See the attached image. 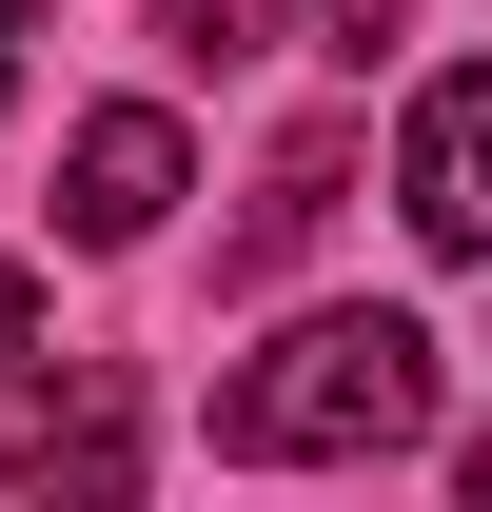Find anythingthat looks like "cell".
<instances>
[{"label":"cell","instance_id":"cell-1","mask_svg":"<svg viewBox=\"0 0 492 512\" xmlns=\"http://www.w3.org/2000/svg\"><path fill=\"white\" fill-rule=\"evenodd\" d=\"M414 434H433V335L394 316V296H374V316H296L237 394H217V453H256V473H315V453H414Z\"/></svg>","mask_w":492,"mask_h":512},{"label":"cell","instance_id":"cell-2","mask_svg":"<svg viewBox=\"0 0 492 512\" xmlns=\"http://www.w3.org/2000/svg\"><path fill=\"white\" fill-rule=\"evenodd\" d=\"M394 217H414L433 256H492V60H453L414 99V138H394Z\"/></svg>","mask_w":492,"mask_h":512},{"label":"cell","instance_id":"cell-3","mask_svg":"<svg viewBox=\"0 0 492 512\" xmlns=\"http://www.w3.org/2000/svg\"><path fill=\"white\" fill-rule=\"evenodd\" d=\"M0 473L20 493H138V394L119 375H20L0 394Z\"/></svg>","mask_w":492,"mask_h":512},{"label":"cell","instance_id":"cell-4","mask_svg":"<svg viewBox=\"0 0 492 512\" xmlns=\"http://www.w3.org/2000/svg\"><path fill=\"white\" fill-rule=\"evenodd\" d=\"M178 119H158V99H119V119H79V158H60V237H99V256H138L158 237V217H178Z\"/></svg>","mask_w":492,"mask_h":512},{"label":"cell","instance_id":"cell-5","mask_svg":"<svg viewBox=\"0 0 492 512\" xmlns=\"http://www.w3.org/2000/svg\"><path fill=\"white\" fill-rule=\"evenodd\" d=\"M335 178H355V158H335V138H296V158H276V197H256V237H237V276H256V256H296L315 217H335Z\"/></svg>","mask_w":492,"mask_h":512},{"label":"cell","instance_id":"cell-6","mask_svg":"<svg viewBox=\"0 0 492 512\" xmlns=\"http://www.w3.org/2000/svg\"><path fill=\"white\" fill-rule=\"evenodd\" d=\"M158 20H178V60H256L276 40V0H158Z\"/></svg>","mask_w":492,"mask_h":512},{"label":"cell","instance_id":"cell-7","mask_svg":"<svg viewBox=\"0 0 492 512\" xmlns=\"http://www.w3.org/2000/svg\"><path fill=\"white\" fill-rule=\"evenodd\" d=\"M394 20H414V0H315V40H335V60H374Z\"/></svg>","mask_w":492,"mask_h":512},{"label":"cell","instance_id":"cell-8","mask_svg":"<svg viewBox=\"0 0 492 512\" xmlns=\"http://www.w3.org/2000/svg\"><path fill=\"white\" fill-rule=\"evenodd\" d=\"M20 355H40V276L0 256V375H20Z\"/></svg>","mask_w":492,"mask_h":512},{"label":"cell","instance_id":"cell-9","mask_svg":"<svg viewBox=\"0 0 492 512\" xmlns=\"http://www.w3.org/2000/svg\"><path fill=\"white\" fill-rule=\"evenodd\" d=\"M20 40H40V0H0V99H20Z\"/></svg>","mask_w":492,"mask_h":512}]
</instances>
